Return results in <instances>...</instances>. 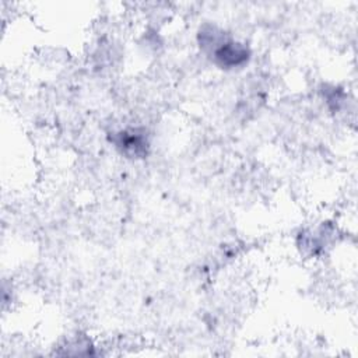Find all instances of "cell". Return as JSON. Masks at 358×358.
Returning a JSON list of instances; mask_svg holds the SVG:
<instances>
[{"instance_id":"1","label":"cell","mask_w":358,"mask_h":358,"mask_svg":"<svg viewBox=\"0 0 358 358\" xmlns=\"http://www.w3.org/2000/svg\"><path fill=\"white\" fill-rule=\"evenodd\" d=\"M213 56L218 66L231 69L243 64L249 57V50L243 43L227 39L224 42H220L218 46L214 48Z\"/></svg>"},{"instance_id":"2","label":"cell","mask_w":358,"mask_h":358,"mask_svg":"<svg viewBox=\"0 0 358 358\" xmlns=\"http://www.w3.org/2000/svg\"><path fill=\"white\" fill-rule=\"evenodd\" d=\"M145 133L138 129L120 130L115 134L113 143L127 157H143L147 152L148 141Z\"/></svg>"}]
</instances>
